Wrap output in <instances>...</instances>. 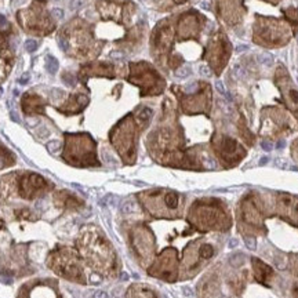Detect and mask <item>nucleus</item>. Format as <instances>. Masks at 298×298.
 Segmentation results:
<instances>
[{"label": "nucleus", "mask_w": 298, "mask_h": 298, "mask_svg": "<svg viewBox=\"0 0 298 298\" xmlns=\"http://www.w3.org/2000/svg\"><path fill=\"white\" fill-rule=\"evenodd\" d=\"M178 202H179V197L175 192H168L164 197V203H166V206L168 209H175L178 206Z\"/></svg>", "instance_id": "1"}, {"label": "nucleus", "mask_w": 298, "mask_h": 298, "mask_svg": "<svg viewBox=\"0 0 298 298\" xmlns=\"http://www.w3.org/2000/svg\"><path fill=\"white\" fill-rule=\"evenodd\" d=\"M46 68H47V71L50 73H55L58 69V61L54 57H51V55H47V58H46Z\"/></svg>", "instance_id": "2"}, {"label": "nucleus", "mask_w": 298, "mask_h": 298, "mask_svg": "<svg viewBox=\"0 0 298 298\" xmlns=\"http://www.w3.org/2000/svg\"><path fill=\"white\" fill-rule=\"evenodd\" d=\"M199 254L202 258H211L213 254H214V250H213V247L210 244H203L202 247L199 248Z\"/></svg>", "instance_id": "3"}, {"label": "nucleus", "mask_w": 298, "mask_h": 298, "mask_svg": "<svg viewBox=\"0 0 298 298\" xmlns=\"http://www.w3.org/2000/svg\"><path fill=\"white\" fill-rule=\"evenodd\" d=\"M258 61L262 65H266V66H271L273 64V57H272L271 53H262L258 55Z\"/></svg>", "instance_id": "4"}, {"label": "nucleus", "mask_w": 298, "mask_h": 298, "mask_svg": "<svg viewBox=\"0 0 298 298\" xmlns=\"http://www.w3.org/2000/svg\"><path fill=\"white\" fill-rule=\"evenodd\" d=\"M232 72H233V74H235V76H236L237 79H241V78H243V76L246 74L244 68H243V66H241L240 64H235V65H233V71H232Z\"/></svg>", "instance_id": "5"}, {"label": "nucleus", "mask_w": 298, "mask_h": 298, "mask_svg": "<svg viewBox=\"0 0 298 298\" xmlns=\"http://www.w3.org/2000/svg\"><path fill=\"white\" fill-rule=\"evenodd\" d=\"M134 210H135V203L134 202H126V203H123L122 213H124V214H130V213H133Z\"/></svg>", "instance_id": "6"}, {"label": "nucleus", "mask_w": 298, "mask_h": 298, "mask_svg": "<svg viewBox=\"0 0 298 298\" xmlns=\"http://www.w3.org/2000/svg\"><path fill=\"white\" fill-rule=\"evenodd\" d=\"M140 119L142 120V122H148L149 119H151V116H152V110L149 109V108H144L140 112Z\"/></svg>", "instance_id": "7"}, {"label": "nucleus", "mask_w": 298, "mask_h": 298, "mask_svg": "<svg viewBox=\"0 0 298 298\" xmlns=\"http://www.w3.org/2000/svg\"><path fill=\"white\" fill-rule=\"evenodd\" d=\"M215 88L218 90V92H220V94H222L225 98L229 99V94H228V91H227V88H225V86H224L222 81H220V80L215 81Z\"/></svg>", "instance_id": "8"}, {"label": "nucleus", "mask_w": 298, "mask_h": 298, "mask_svg": "<svg viewBox=\"0 0 298 298\" xmlns=\"http://www.w3.org/2000/svg\"><path fill=\"white\" fill-rule=\"evenodd\" d=\"M244 244L248 250H255L257 248V244H255V239H251V237H244Z\"/></svg>", "instance_id": "9"}, {"label": "nucleus", "mask_w": 298, "mask_h": 298, "mask_svg": "<svg viewBox=\"0 0 298 298\" xmlns=\"http://www.w3.org/2000/svg\"><path fill=\"white\" fill-rule=\"evenodd\" d=\"M25 48H26L29 53H33V51L37 48V43H36L35 40H28V42L25 43Z\"/></svg>", "instance_id": "10"}, {"label": "nucleus", "mask_w": 298, "mask_h": 298, "mask_svg": "<svg viewBox=\"0 0 298 298\" xmlns=\"http://www.w3.org/2000/svg\"><path fill=\"white\" fill-rule=\"evenodd\" d=\"M189 73H191L189 68H181V69H178V71L175 72V74L178 76V78H186Z\"/></svg>", "instance_id": "11"}, {"label": "nucleus", "mask_w": 298, "mask_h": 298, "mask_svg": "<svg viewBox=\"0 0 298 298\" xmlns=\"http://www.w3.org/2000/svg\"><path fill=\"white\" fill-rule=\"evenodd\" d=\"M261 148H262L265 152H271L272 149H273V145H272V142H269V141H262V142H261Z\"/></svg>", "instance_id": "12"}, {"label": "nucleus", "mask_w": 298, "mask_h": 298, "mask_svg": "<svg viewBox=\"0 0 298 298\" xmlns=\"http://www.w3.org/2000/svg\"><path fill=\"white\" fill-rule=\"evenodd\" d=\"M83 4H84V0H72L71 9H80Z\"/></svg>", "instance_id": "13"}, {"label": "nucleus", "mask_w": 298, "mask_h": 298, "mask_svg": "<svg viewBox=\"0 0 298 298\" xmlns=\"http://www.w3.org/2000/svg\"><path fill=\"white\" fill-rule=\"evenodd\" d=\"M199 72L203 74V76H211V71H210V69L207 68V66H204V65L200 66V68H199Z\"/></svg>", "instance_id": "14"}, {"label": "nucleus", "mask_w": 298, "mask_h": 298, "mask_svg": "<svg viewBox=\"0 0 298 298\" xmlns=\"http://www.w3.org/2000/svg\"><path fill=\"white\" fill-rule=\"evenodd\" d=\"M53 15L57 18V19H61V18L64 17V11L61 9H53Z\"/></svg>", "instance_id": "15"}, {"label": "nucleus", "mask_w": 298, "mask_h": 298, "mask_svg": "<svg viewBox=\"0 0 298 298\" xmlns=\"http://www.w3.org/2000/svg\"><path fill=\"white\" fill-rule=\"evenodd\" d=\"M248 50H250V46L248 44H240L235 48L236 53H243V51H248Z\"/></svg>", "instance_id": "16"}, {"label": "nucleus", "mask_w": 298, "mask_h": 298, "mask_svg": "<svg viewBox=\"0 0 298 298\" xmlns=\"http://www.w3.org/2000/svg\"><path fill=\"white\" fill-rule=\"evenodd\" d=\"M275 164H276L277 167H280V168H286L287 167V161L283 160V159H276V160H275Z\"/></svg>", "instance_id": "17"}, {"label": "nucleus", "mask_w": 298, "mask_h": 298, "mask_svg": "<svg viewBox=\"0 0 298 298\" xmlns=\"http://www.w3.org/2000/svg\"><path fill=\"white\" fill-rule=\"evenodd\" d=\"M58 148H60V142H57V141H54V142L48 144V149H50V151H53V152H54V151H57Z\"/></svg>", "instance_id": "18"}, {"label": "nucleus", "mask_w": 298, "mask_h": 298, "mask_svg": "<svg viewBox=\"0 0 298 298\" xmlns=\"http://www.w3.org/2000/svg\"><path fill=\"white\" fill-rule=\"evenodd\" d=\"M94 298H108V294L105 291H97L94 294Z\"/></svg>", "instance_id": "19"}, {"label": "nucleus", "mask_w": 298, "mask_h": 298, "mask_svg": "<svg viewBox=\"0 0 298 298\" xmlns=\"http://www.w3.org/2000/svg\"><path fill=\"white\" fill-rule=\"evenodd\" d=\"M184 294L186 295V297H193V291H192L189 287H185L184 289Z\"/></svg>", "instance_id": "20"}, {"label": "nucleus", "mask_w": 298, "mask_h": 298, "mask_svg": "<svg viewBox=\"0 0 298 298\" xmlns=\"http://www.w3.org/2000/svg\"><path fill=\"white\" fill-rule=\"evenodd\" d=\"M3 26H7V21H6V17L0 14V28H3Z\"/></svg>", "instance_id": "21"}, {"label": "nucleus", "mask_w": 298, "mask_h": 298, "mask_svg": "<svg viewBox=\"0 0 298 298\" xmlns=\"http://www.w3.org/2000/svg\"><path fill=\"white\" fill-rule=\"evenodd\" d=\"M290 94H291V98L298 104V91H295V90H291V92H290Z\"/></svg>", "instance_id": "22"}, {"label": "nucleus", "mask_w": 298, "mask_h": 298, "mask_svg": "<svg viewBox=\"0 0 298 298\" xmlns=\"http://www.w3.org/2000/svg\"><path fill=\"white\" fill-rule=\"evenodd\" d=\"M237 243H239L237 239H230V240H229V247H230V248L236 247V246H237Z\"/></svg>", "instance_id": "23"}, {"label": "nucleus", "mask_w": 298, "mask_h": 298, "mask_svg": "<svg viewBox=\"0 0 298 298\" xmlns=\"http://www.w3.org/2000/svg\"><path fill=\"white\" fill-rule=\"evenodd\" d=\"M268 161H269V158L268 156H264V158H261V160H259V166H265Z\"/></svg>", "instance_id": "24"}, {"label": "nucleus", "mask_w": 298, "mask_h": 298, "mask_svg": "<svg viewBox=\"0 0 298 298\" xmlns=\"http://www.w3.org/2000/svg\"><path fill=\"white\" fill-rule=\"evenodd\" d=\"M28 79H29V74H28V73H25V74H24V76H22V78H21V79H19V83H21V84H24V83H26V80H28Z\"/></svg>", "instance_id": "25"}, {"label": "nucleus", "mask_w": 298, "mask_h": 298, "mask_svg": "<svg viewBox=\"0 0 298 298\" xmlns=\"http://www.w3.org/2000/svg\"><path fill=\"white\" fill-rule=\"evenodd\" d=\"M200 7H202L203 10H210V6H209L207 2H202V3H200Z\"/></svg>", "instance_id": "26"}, {"label": "nucleus", "mask_w": 298, "mask_h": 298, "mask_svg": "<svg viewBox=\"0 0 298 298\" xmlns=\"http://www.w3.org/2000/svg\"><path fill=\"white\" fill-rule=\"evenodd\" d=\"M284 145H286V142H284V141H279V142H277V145H276V148L282 149V148H284Z\"/></svg>", "instance_id": "27"}, {"label": "nucleus", "mask_w": 298, "mask_h": 298, "mask_svg": "<svg viewBox=\"0 0 298 298\" xmlns=\"http://www.w3.org/2000/svg\"><path fill=\"white\" fill-rule=\"evenodd\" d=\"M174 2H175L177 4H182V3H185L186 0H174Z\"/></svg>", "instance_id": "28"}, {"label": "nucleus", "mask_w": 298, "mask_h": 298, "mask_svg": "<svg viewBox=\"0 0 298 298\" xmlns=\"http://www.w3.org/2000/svg\"><path fill=\"white\" fill-rule=\"evenodd\" d=\"M122 279H123V280H127V279H128L127 273H122Z\"/></svg>", "instance_id": "29"}, {"label": "nucleus", "mask_w": 298, "mask_h": 298, "mask_svg": "<svg viewBox=\"0 0 298 298\" xmlns=\"http://www.w3.org/2000/svg\"><path fill=\"white\" fill-rule=\"evenodd\" d=\"M291 170H294V171H298V167H295V166H293V167H290Z\"/></svg>", "instance_id": "30"}]
</instances>
